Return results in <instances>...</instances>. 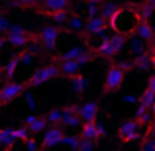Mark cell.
<instances>
[{"label": "cell", "mask_w": 155, "mask_h": 151, "mask_svg": "<svg viewBox=\"0 0 155 151\" xmlns=\"http://www.w3.org/2000/svg\"><path fill=\"white\" fill-rule=\"evenodd\" d=\"M140 24H141L140 10H137L136 6H124V8H120V12L112 18L110 28H112L116 34H122V35H126V38H132V35H136Z\"/></svg>", "instance_id": "obj_1"}, {"label": "cell", "mask_w": 155, "mask_h": 151, "mask_svg": "<svg viewBox=\"0 0 155 151\" xmlns=\"http://www.w3.org/2000/svg\"><path fill=\"white\" fill-rule=\"evenodd\" d=\"M57 77H61V69H59V63H49V65H41L38 67L34 73L30 75V79L26 80L28 87L31 88H38L41 84L49 83V80H55Z\"/></svg>", "instance_id": "obj_2"}, {"label": "cell", "mask_w": 155, "mask_h": 151, "mask_svg": "<svg viewBox=\"0 0 155 151\" xmlns=\"http://www.w3.org/2000/svg\"><path fill=\"white\" fill-rule=\"evenodd\" d=\"M126 69H122L120 65L112 63L108 67V73H106V79H104V84H102V94H110V92H118L122 88L126 80Z\"/></svg>", "instance_id": "obj_3"}, {"label": "cell", "mask_w": 155, "mask_h": 151, "mask_svg": "<svg viewBox=\"0 0 155 151\" xmlns=\"http://www.w3.org/2000/svg\"><path fill=\"white\" fill-rule=\"evenodd\" d=\"M126 45V35L122 34H112L110 38H104V41L98 45L96 55L104 57V59H112L122 51V47Z\"/></svg>", "instance_id": "obj_4"}, {"label": "cell", "mask_w": 155, "mask_h": 151, "mask_svg": "<svg viewBox=\"0 0 155 151\" xmlns=\"http://www.w3.org/2000/svg\"><path fill=\"white\" fill-rule=\"evenodd\" d=\"M6 39H8V45L16 47V49H24V47H28L35 39V34H30L28 30H24L18 24H12L6 34Z\"/></svg>", "instance_id": "obj_5"}, {"label": "cell", "mask_w": 155, "mask_h": 151, "mask_svg": "<svg viewBox=\"0 0 155 151\" xmlns=\"http://www.w3.org/2000/svg\"><path fill=\"white\" fill-rule=\"evenodd\" d=\"M140 133H141V124L136 120V118L122 122V124L118 126V130H116L118 140L124 141V143H132V141H137V140L141 137Z\"/></svg>", "instance_id": "obj_6"}, {"label": "cell", "mask_w": 155, "mask_h": 151, "mask_svg": "<svg viewBox=\"0 0 155 151\" xmlns=\"http://www.w3.org/2000/svg\"><path fill=\"white\" fill-rule=\"evenodd\" d=\"M35 38H38V41L43 45L45 51H55L59 38H61V30L57 26H45L35 34Z\"/></svg>", "instance_id": "obj_7"}, {"label": "cell", "mask_w": 155, "mask_h": 151, "mask_svg": "<svg viewBox=\"0 0 155 151\" xmlns=\"http://www.w3.org/2000/svg\"><path fill=\"white\" fill-rule=\"evenodd\" d=\"M26 83H18V80H8L0 87V106L8 104V102L16 100L18 96H22L26 92Z\"/></svg>", "instance_id": "obj_8"}, {"label": "cell", "mask_w": 155, "mask_h": 151, "mask_svg": "<svg viewBox=\"0 0 155 151\" xmlns=\"http://www.w3.org/2000/svg\"><path fill=\"white\" fill-rule=\"evenodd\" d=\"M65 128L63 126H49V128L43 132V137H41V149H51L55 145H63V140H65Z\"/></svg>", "instance_id": "obj_9"}, {"label": "cell", "mask_w": 155, "mask_h": 151, "mask_svg": "<svg viewBox=\"0 0 155 151\" xmlns=\"http://www.w3.org/2000/svg\"><path fill=\"white\" fill-rule=\"evenodd\" d=\"M63 128H83V118L79 114V104H69L63 108V120H61Z\"/></svg>", "instance_id": "obj_10"}, {"label": "cell", "mask_w": 155, "mask_h": 151, "mask_svg": "<svg viewBox=\"0 0 155 151\" xmlns=\"http://www.w3.org/2000/svg\"><path fill=\"white\" fill-rule=\"evenodd\" d=\"M38 8H39V14L49 18L51 14H57V12L71 10V0H39Z\"/></svg>", "instance_id": "obj_11"}, {"label": "cell", "mask_w": 155, "mask_h": 151, "mask_svg": "<svg viewBox=\"0 0 155 151\" xmlns=\"http://www.w3.org/2000/svg\"><path fill=\"white\" fill-rule=\"evenodd\" d=\"M79 114H81V118H83V124H87V122H96L98 120V114H100V104L96 100L83 102V104H79Z\"/></svg>", "instance_id": "obj_12"}, {"label": "cell", "mask_w": 155, "mask_h": 151, "mask_svg": "<svg viewBox=\"0 0 155 151\" xmlns=\"http://www.w3.org/2000/svg\"><path fill=\"white\" fill-rule=\"evenodd\" d=\"M106 28H110V24L106 22L102 16H96V18H87V26H84V34L96 38V35H104Z\"/></svg>", "instance_id": "obj_13"}, {"label": "cell", "mask_w": 155, "mask_h": 151, "mask_svg": "<svg viewBox=\"0 0 155 151\" xmlns=\"http://www.w3.org/2000/svg\"><path fill=\"white\" fill-rule=\"evenodd\" d=\"M24 126H28L31 132V136L34 133H41L47 130V126H49V122H47L45 116H34V114H30V116L24 118Z\"/></svg>", "instance_id": "obj_14"}, {"label": "cell", "mask_w": 155, "mask_h": 151, "mask_svg": "<svg viewBox=\"0 0 155 151\" xmlns=\"http://www.w3.org/2000/svg\"><path fill=\"white\" fill-rule=\"evenodd\" d=\"M59 63V69H61V77H69V79H73V77L81 75V67L83 65L79 63V61H57Z\"/></svg>", "instance_id": "obj_15"}, {"label": "cell", "mask_w": 155, "mask_h": 151, "mask_svg": "<svg viewBox=\"0 0 155 151\" xmlns=\"http://www.w3.org/2000/svg\"><path fill=\"white\" fill-rule=\"evenodd\" d=\"M87 51H88V49H87V47H83V45L69 47V49H65V51L59 53L57 61H77V59H81V57H83Z\"/></svg>", "instance_id": "obj_16"}, {"label": "cell", "mask_w": 155, "mask_h": 151, "mask_svg": "<svg viewBox=\"0 0 155 151\" xmlns=\"http://www.w3.org/2000/svg\"><path fill=\"white\" fill-rule=\"evenodd\" d=\"M128 49H130V53H132V57H137V55H143V53H149V51H147V43H145L141 38H137V35H132V38L128 39Z\"/></svg>", "instance_id": "obj_17"}, {"label": "cell", "mask_w": 155, "mask_h": 151, "mask_svg": "<svg viewBox=\"0 0 155 151\" xmlns=\"http://www.w3.org/2000/svg\"><path fill=\"white\" fill-rule=\"evenodd\" d=\"M84 26H87V20L81 14H75V12H73L69 22H67V26H65V30L71 31V34H81V31H84Z\"/></svg>", "instance_id": "obj_18"}, {"label": "cell", "mask_w": 155, "mask_h": 151, "mask_svg": "<svg viewBox=\"0 0 155 151\" xmlns=\"http://www.w3.org/2000/svg\"><path fill=\"white\" fill-rule=\"evenodd\" d=\"M136 35H137V38H141L145 43H151V45H153V41H155V30H153L151 24L145 22V20H141V24H140V28H137Z\"/></svg>", "instance_id": "obj_19"}, {"label": "cell", "mask_w": 155, "mask_h": 151, "mask_svg": "<svg viewBox=\"0 0 155 151\" xmlns=\"http://www.w3.org/2000/svg\"><path fill=\"white\" fill-rule=\"evenodd\" d=\"M132 63L136 71H149V69H153V55L151 53H143V55L132 57Z\"/></svg>", "instance_id": "obj_20"}, {"label": "cell", "mask_w": 155, "mask_h": 151, "mask_svg": "<svg viewBox=\"0 0 155 151\" xmlns=\"http://www.w3.org/2000/svg\"><path fill=\"white\" fill-rule=\"evenodd\" d=\"M120 12V6H118L116 2H112V0H104L102 6H100V16L106 20V22H112V18Z\"/></svg>", "instance_id": "obj_21"}, {"label": "cell", "mask_w": 155, "mask_h": 151, "mask_svg": "<svg viewBox=\"0 0 155 151\" xmlns=\"http://www.w3.org/2000/svg\"><path fill=\"white\" fill-rule=\"evenodd\" d=\"M71 88L77 96H83L88 88V77L87 75H77L71 79Z\"/></svg>", "instance_id": "obj_22"}, {"label": "cell", "mask_w": 155, "mask_h": 151, "mask_svg": "<svg viewBox=\"0 0 155 151\" xmlns=\"http://www.w3.org/2000/svg\"><path fill=\"white\" fill-rule=\"evenodd\" d=\"M81 136L84 140H94L98 141V122H87L81 128Z\"/></svg>", "instance_id": "obj_23"}, {"label": "cell", "mask_w": 155, "mask_h": 151, "mask_svg": "<svg viewBox=\"0 0 155 151\" xmlns=\"http://www.w3.org/2000/svg\"><path fill=\"white\" fill-rule=\"evenodd\" d=\"M16 143V136H14V128H2L0 130V147L10 149Z\"/></svg>", "instance_id": "obj_24"}, {"label": "cell", "mask_w": 155, "mask_h": 151, "mask_svg": "<svg viewBox=\"0 0 155 151\" xmlns=\"http://www.w3.org/2000/svg\"><path fill=\"white\" fill-rule=\"evenodd\" d=\"M20 63H22V61H20V57H18V55L12 57V59L2 67V75H4V79H6V80H12V77L16 75V71H18V65H20Z\"/></svg>", "instance_id": "obj_25"}, {"label": "cell", "mask_w": 155, "mask_h": 151, "mask_svg": "<svg viewBox=\"0 0 155 151\" xmlns=\"http://www.w3.org/2000/svg\"><path fill=\"white\" fill-rule=\"evenodd\" d=\"M153 118H155V116H153L151 108H143V106H137V110H136V120L140 122L141 126H149Z\"/></svg>", "instance_id": "obj_26"}, {"label": "cell", "mask_w": 155, "mask_h": 151, "mask_svg": "<svg viewBox=\"0 0 155 151\" xmlns=\"http://www.w3.org/2000/svg\"><path fill=\"white\" fill-rule=\"evenodd\" d=\"M81 141H83V136H81V133H67L65 140H63V145L69 147L71 151H77L81 147Z\"/></svg>", "instance_id": "obj_27"}, {"label": "cell", "mask_w": 155, "mask_h": 151, "mask_svg": "<svg viewBox=\"0 0 155 151\" xmlns=\"http://www.w3.org/2000/svg\"><path fill=\"white\" fill-rule=\"evenodd\" d=\"M137 96H140V106H143V108H151V106L155 104V92L149 90L147 87H145Z\"/></svg>", "instance_id": "obj_28"}, {"label": "cell", "mask_w": 155, "mask_h": 151, "mask_svg": "<svg viewBox=\"0 0 155 151\" xmlns=\"http://www.w3.org/2000/svg\"><path fill=\"white\" fill-rule=\"evenodd\" d=\"M49 126H61V120H63V108H51L49 112L45 114Z\"/></svg>", "instance_id": "obj_29"}, {"label": "cell", "mask_w": 155, "mask_h": 151, "mask_svg": "<svg viewBox=\"0 0 155 151\" xmlns=\"http://www.w3.org/2000/svg\"><path fill=\"white\" fill-rule=\"evenodd\" d=\"M71 14H73L71 10H63V12H57V14H51L49 20H51L53 24H59V26H67V22H69V18H71Z\"/></svg>", "instance_id": "obj_30"}, {"label": "cell", "mask_w": 155, "mask_h": 151, "mask_svg": "<svg viewBox=\"0 0 155 151\" xmlns=\"http://www.w3.org/2000/svg\"><path fill=\"white\" fill-rule=\"evenodd\" d=\"M14 136H16V141H24V143L34 137L28 126H18V128H14Z\"/></svg>", "instance_id": "obj_31"}, {"label": "cell", "mask_w": 155, "mask_h": 151, "mask_svg": "<svg viewBox=\"0 0 155 151\" xmlns=\"http://www.w3.org/2000/svg\"><path fill=\"white\" fill-rule=\"evenodd\" d=\"M137 10H140L141 20H145V22H149V20H151V16L155 14V6H151L147 0H145L143 4H140V6H137Z\"/></svg>", "instance_id": "obj_32"}, {"label": "cell", "mask_w": 155, "mask_h": 151, "mask_svg": "<svg viewBox=\"0 0 155 151\" xmlns=\"http://www.w3.org/2000/svg\"><path fill=\"white\" fill-rule=\"evenodd\" d=\"M96 145H98V141H94V140H84V137H83L81 147L77 149V151H96Z\"/></svg>", "instance_id": "obj_33"}, {"label": "cell", "mask_w": 155, "mask_h": 151, "mask_svg": "<svg viewBox=\"0 0 155 151\" xmlns=\"http://www.w3.org/2000/svg\"><path fill=\"white\" fill-rule=\"evenodd\" d=\"M39 0H12L10 2V6H14V8H31V6H35Z\"/></svg>", "instance_id": "obj_34"}, {"label": "cell", "mask_w": 155, "mask_h": 151, "mask_svg": "<svg viewBox=\"0 0 155 151\" xmlns=\"http://www.w3.org/2000/svg\"><path fill=\"white\" fill-rule=\"evenodd\" d=\"M140 151H155V136H147L141 143Z\"/></svg>", "instance_id": "obj_35"}, {"label": "cell", "mask_w": 155, "mask_h": 151, "mask_svg": "<svg viewBox=\"0 0 155 151\" xmlns=\"http://www.w3.org/2000/svg\"><path fill=\"white\" fill-rule=\"evenodd\" d=\"M24 100H26V106L28 108H38V98H35L34 94H31V90H26L24 92Z\"/></svg>", "instance_id": "obj_36"}, {"label": "cell", "mask_w": 155, "mask_h": 151, "mask_svg": "<svg viewBox=\"0 0 155 151\" xmlns=\"http://www.w3.org/2000/svg\"><path fill=\"white\" fill-rule=\"evenodd\" d=\"M10 26H12L10 18H8L6 14H0V35H2V34H8Z\"/></svg>", "instance_id": "obj_37"}, {"label": "cell", "mask_w": 155, "mask_h": 151, "mask_svg": "<svg viewBox=\"0 0 155 151\" xmlns=\"http://www.w3.org/2000/svg\"><path fill=\"white\" fill-rule=\"evenodd\" d=\"M18 57H20V61H22V63H26V65H31L34 63V59H35V55L34 53H30V51H22V53H18Z\"/></svg>", "instance_id": "obj_38"}, {"label": "cell", "mask_w": 155, "mask_h": 151, "mask_svg": "<svg viewBox=\"0 0 155 151\" xmlns=\"http://www.w3.org/2000/svg\"><path fill=\"white\" fill-rule=\"evenodd\" d=\"M26 151H41V143H38V141L31 137V140L26 141Z\"/></svg>", "instance_id": "obj_39"}, {"label": "cell", "mask_w": 155, "mask_h": 151, "mask_svg": "<svg viewBox=\"0 0 155 151\" xmlns=\"http://www.w3.org/2000/svg\"><path fill=\"white\" fill-rule=\"evenodd\" d=\"M124 100L128 102V104H137V106H140V96H134V94H126V96H124Z\"/></svg>", "instance_id": "obj_40"}, {"label": "cell", "mask_w": 155, "mask_h": 151, "mask_svg": "<svg viewBox=\"0 0 155 151\" xmlns=\"http://www.w3.org/2000/svg\"><path fill=\"white\" fill-rule=\"evenodd\" d=\"M147 88H149V90H153V92H155V73H153L151 77H149V80H147Z\"/></svg>", "instance_id": "obj_41"}, {"label": "cell", "mask_w": 155, "mask_h": 151, "mask_svg": "<svg viewBox=\"0 0 155 151\" xmlns=\"http://www.w3.org/2000/svg\"><path fill=\"white\" fill-rule=\"evenodd\" d=\"M8 45V39H6V35H0V51H4V47Z\"/></svg>", "instance_id": "obj_42"}, {"label": "cell", "mask_w": 155, "mask_h": 151, "mask_svg": "<svg viewBox=\"0 0 155 151\" xmlns=\"http://www.w3.org/2000/svg\"><path fill=\"white\" fill-rule=\"evenodd\" d=\"M84 2H91V4H102L104 0H84Z\"/></svg>", "instance_id": "obj_43"}, {"label": "cell", "mask_w": 155, "mask_h": 151, "mask_svg": "<svg viewBox=\"0 0 155 151\" xmlns=\"http://www.w3.org/2000/svg\"><path fill=\"white\" fill-rule=\"evenodd\" d=\"M147 2H149V4H151V6H155V0H147Z\"/></svg>", "instance_id": "obj_44"}, {"label": "cell", "mask_w": 155, "mask_h": 151, "mask_svg": "<svg viewBox=\"0 0 155 151\" xmlns=\"http://www.w3.org/2000/svg\"><path fill=\"white\" fill-rule=\"evenodd\" d=\"M153 71H155V55H153Z\"/></svg>", "instance_id": "obj_45"}, {"label": "cell", "mask_w": 155, "mask_h": 151, "mask_svg": "<svg viewBox=\"0 0 155 151\" xmlns=\"http://www.w3.org/2000/svg\"><path fill=\"white\" fill-rule=\"evenodd\" d=\"M0 75H2V65H0Z\"/></svg>", "instance_id": "obj_46"}]
</instances>
